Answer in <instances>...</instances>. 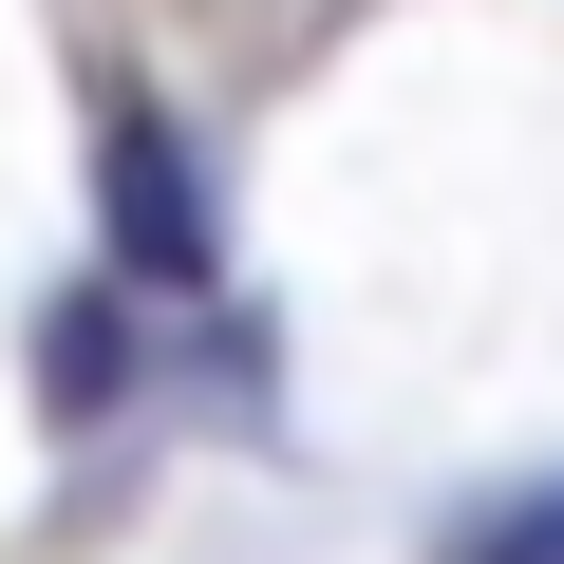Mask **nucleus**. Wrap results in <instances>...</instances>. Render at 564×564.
<instances>
[{
  "instance_id": "nucleus-1",
  "label": "nucleus",
  "mask_w": 564,
  "mask_h": 564,
  "mask_svg": "<svg viewBox=\"0 0 564 564\" xmlns=\"http://www.w3.org/2000/svg\"><path fill=\"white\" fill-rule=\"evenodd\" d=\"M95 207H113V263L151 282V302H188V282L226 263V245H207V170H188V132H170L151 95L95 113Z\"/></svg>"
},
{
  "instance_id": "nucleus-2",
  "label": "nucleus",
  "mask_w": 564,
  "mask_h": 564,
  "mask_svg": "<svg viewBox=\"0 0 564 564\" xmlns=\"http://www.w3.org/2000/svg\"><path fill=\"white\" fill-rule=\"evenodd\" d=\"M39 377H57V433H95L132 395V302H113V282H76V302L39 321Z\"/></svg>"
},
{
  "instance_id": "nucleus-3",
  "label": "nucleus",
  "mask_w": 564,
  "mask_h": 564,
  "mask_svg": "<svg viewBox=\"0 0 564 564\" xmlns=\"http://www.w3.org/2000/svg\"><path fill=\"white\" fill-rule=\"evenodd\" d=\"M452 564H564V489H508V508H489Z\"/></svg>"
}]
</instances>
